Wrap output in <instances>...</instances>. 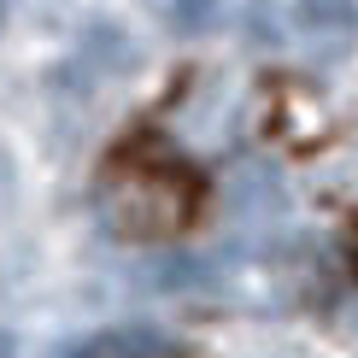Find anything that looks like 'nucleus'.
Segmentation results:
<instances>
[{
	"label": "nucleus",
	"instance_id": "1",
	"mask_svg": "<svg viewBox=\"0 0 358 358\" xmlns=\"http://www.w3.org/2000/svg\"><path fill=\"white\" fill-rule=\"evenodd\" d=\"M188 188L159 171H124L100 188V223L117 241H165L188 217Z\"/></svg>",
	"mask_w": 358,
	"mask_h": 358
},
{
	"label": "nucleus",
	"instance_id": "2",
	"mask_svg": "<svg viewBox=\"0 0 358 358\" xmlns=\"http://www.w3.org/2000/svg\"><path fill=\"white\" fill-rule=\"evenodd\" d=\"M282 171L264 165V159H247L241 171L229 176V212L235 217H276L282 212Z\"/></svg>",
	"mask_w": 358,
	"mask_h": 358
},
{
	"label": "nucleus",
	"instance_id": "3",
	"mask_svg": "<svg viewBox=\"0 0 358 358\" xmlns=\"http://www.w3.org/2000/svg\"><path fill=\"white\" fill-rule=\"evenodd\" d=\"M77 358H182V352L159 329H100V335L83 341Z\"/></svg>",
	"mask_w": 358,
	"mask_h": 358
},
{
	"label": "nucleus",
	"instance_id": "4",
	"mask_svg": "<svg viewBox=\"0 0 358 358\" xmlns=\"http://www.w3.org/2000/svg\"><path fill=\"white\" fill-rule=\"evenodd\" d=\"M83 65H88V71H112V77H124V71L136 65V48H129V36H124L112 18H94V24L83 29Z\"/></svg>",
	"mask_w": 358,
	"mask_h": 358
},
{
	"label": "nucleus",
	"instance_id": "5",
	"mask_svg": "<svg viewBox=\"0 0 358 358\" xmlns=\"http://www.w3.org/2000/svg\"><path fill=\"white\" fill-rule=\"evenodd\" d=\"M300 24L306 29H352L358 6L352 0H300Z\"/></svg>",
	"mask_w": 358,
	"mask_h": 358
},
{
	"label": "nucleus",
	"instance_id": "6",
	"mask_svg": "<svg viewBox=\"0 0 358 358\" xmlns=\"http://www.w3.org/2000/svg\"><path fill=\"white\" fill-rule=\"evenodd\" d=\"M171 18L182 36H212L223 18V0H171Z\"/></svg>",
	"mask_w": 358,
	"mask_h": 358
},
{
	"label": "nucleus",
	"instance_id": "7",
	"mask_svg": "<svg viewBox=\"0 0 358 358\" xmlns=\"http://www.w3.org/2000/svg\"><path fill=\"white\" fill-rule=\"evenodd\" d=\"M247 29L259 41H282V24H276V6L271 0H247Z\"/></svg>",
	"mask_w": 358,
	"mask_h": 358
},
{
	"label": "nucleus",
	"instance_id": "8",
	"mask_svg": "<svg viewBox=\"0 0 358 358\" xmlns=\"http://www.w3.org/2000/svg\"><path fill=\"white\" fill-rule=\"evenodd\" d=\"M276 358H300V352H276Z\"/></svg>",
	"mask_w": 358,
	"mask_h": 358
}]
</instances>
